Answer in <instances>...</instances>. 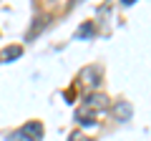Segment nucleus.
<instances>
[{
	"label": "nucleus",
	"mask_w": 151,
	"mask_h": 141,
	"mask_svg": "<svg viewBox=\"0 0 151 141\" xmlns=\"http://www.w3.org/2000/svg\"><path fill=\"white\" fill-rule=\"evenodd\" d=\"M98 83H101V70H98L96 65H88V68L81 70V76H78V86H83V88H96Z\"/></svg>",
	"instance_id": "obj_1"
},
{
	"label": "nucleus",
	"mask_w": 151,
	"mask_h": 141,
	"mask_svg": "<svg viewBox=\"0 0 151 141\" xmlns=\"http://www.w3.org/2000/svg\"><path fill=\"white\" fill-rule=\"evenodd\" d=\"M20 136L28 141H40L43 139V124H38V121H28L25 126L20 129Z\"/></svg>",
	"instance_id": "obj_2"
},
{
	"label": "nucleus",
	"mask_w": 151,
	"mask_h": 141,
	"mask_svg": "<svg viewBox=\"0 0 151 141\" xmlns=\"http://www.w3.org/2000/svg\"><path fill=\"white\" fill-rule=\"evenodd\" d=\"M83 106L91 109V111H106L108 109V96H103V93H88Z\"/></svg>",
	"instance_id": "obj_3"
},
{
	"label": "nucleus",
	"mask_w": 151,
	"mask_h": 141,
	"mask_svg": "<svg viewBox=\"0 0 151 141\" xmlns=\"http://www.w3.org/2000/svg\"><path fill=\"white\" fill-rule=\"evenodd\" d=\"M76 119L81 121L83 126H96V111L86 109V106H81V109L76 111Z\"/></svg>",
	"instance_id": "obj_4"
},
{
	"label": "nucleus",
	"mask_w": 151,
	"mask_h": 141,
	"mask_svg": "<svg viewBox=\"0 0 151 141\" xmlns=\"http://www.w3.org/2000/svg\"><path fill=\"white\" fill-rule=\"evenodd\" d=\"M20 55H23V48H20V45H10V48H5L3 53H0V58L5 60V63H10V60L20 58Z\"/></svg>",
	"instance_id": "obj_5"
},
{
	"label": "nucleus",
	"mask_w": 151,
	"mask_h": 141,
	"mask_svg": "<svg viewBox=\"0 0 151 141\" xmlns=\"http://www.w3.org/2000/svg\"><path fill=\"white\" fill-rule=\"evenodd\" d=\"M113 114H116V119L129 121V119H131V106H129V103H119V106L113 109Z\"/></svg>",
	"instance_id": "obj_6"
},
{
	"label": "nucleus",
	"mask_w": 151,
	"mask_h": 141,
	"mask_svg": "<svg viewBox=\"0 0 151 141\" xmlns=\"http://www.w3.org/2000/svg\"><path fill=\"white\" fill-rule=\"evenodd\" d=\"M88 35H93V23H83L78 28V38H88Z\"/></svg>",
	"instance_id": "obj_7"
},
{
	"label": "nucleus",
	"mask_w": 151,
	"mask_h": 141,
	"mask_svg": "<svg viewBox=\"0 0 151 141\" xmlns=\"http://www.w3.org/2000/svg\"><path fill=\"white\" fill-rule=\"evenodd\" d=\"M70 141H88V139H86V136H81V134H78V131H76V134L70 136Z\"/></svg>",
	"instance_id": "obj_8"
},
{
	"label": "nucleus",
	"mask_w": 151,
	"mask_h": 141,
	"mask_svg": "<svg viewBox=\"0 0 151 141\" xmlns=\"http://www.w3.org/2000/svg\"><path fill=\"white\" fill-rule=\"evenodd\" d=\"M121 3H124V5H131V3H136V0H121Z\"/></svg>",
	"instance_id": "obj_9"
}]
</instances>
